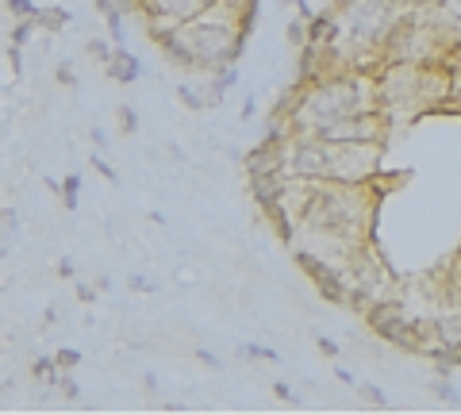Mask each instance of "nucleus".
<instances>
[{"mask_svg": "<svg viewBox=\"0 0 461 415\" xmlns=\"http://www.w3.org/2000/svg\"><path fill=\"white\" fill-rule=\"evenodd\" d=\"M58 81H62V85H74V66H69V62L58 66Z\"/></svg>", "mask_w": 461, "mask_h": 415, "instance_id": "20", "label": "nucleus"}, {"mask_svg": "<svg viewBox=\"0 0 461 415\" xmlns=\"http://www.w3.org/2000/svg\"><path fill=\"white\" fill-rule=\"evenodd\" d=\"M431 392H434V396H438V400H449V403H461V396H457V392H454V388H449V385H442V380H434V385H431Z\"/></svg>", "mask_w": 461, "mask_h": 415, "instance_id": "14", "label": "nucleus"}, {"mask_svg": "<svg viewBox=\"0 0 461 415\" xmlns=\"http://www.w3.org/2000/svg\"><path fill=\"white\" fill-rule=\"evenodd\" d=\"M285 181H288V173H250V196L262 204V212L265 208H277V200L285 192Z\"/></svg>", "mask_w": 461, "mask_h": 415, "instance_id": "3", "label": "nucleus"}, {"mask_svg": "<svg viewBox=\"0 0 461 415\" xmlns=\"http://www.w3.org/2000/svg\"><path fill=\"white\" fill-rule=\"evenodd\" d=\"M120 127H123L127 135L135 131V112H131V108H120Z\"/></svg>", "mask_w": 461, "mask_h": 415, "instance_id": "17", "label": "nucleus"}, {"mask_svg": "<svg viewBox=\"0 0 461 415\" xmlns=\"http://www.w3.org/2000/svg\"><path fill=\"white\" fill-rule=\"evenodd\" d=\"M357 392H362V400L377 403V408H385V392H380L377 385H357Z\"/></svg>", "mask_w": 461, "mask_h": 415, "instance_id": "12", "label": "nucleus"}, {"mask_svg": "<svg viewBox=\"0 0 461 415\" xmlns=\"http://www.w3.org/2000/svg\"><path fill=\"white\" fill-rule=\"evenodd\" d=\"M238 354L246 357V362H277V354L270 350V346H258V342H242Z\"/></svg>", "mask_w": 461, "mask_h": 415, "instance_id": "6", "label": "nucleus"}, {"mask_svg": "<svg viewBox=\"0 0 461 415\" xmlns=\"http://www.w3.org/2000/svg\"><path fill=\"white\" fill-rule=\"evenodd\" d=\"M77 296H81V300H92V296H97V288H89V285H77Z\"/></svg>", "mask_w": 461, "mask_h": 415, "instance_id": "24", "label": "nucleus"}, {"mask_svg": "<svg viewBox=\"0 0 461 415\" xmlns=\"http://www.w3.org/2000/svg\"><path fill=\"white\" fill-rule=\"evenodd\" d=\"M385 143H327V181L365 184L380 173Z\"/></svg>", "mask_w": 461, "mask_h": 415, "instance_id": "1", "label": "nucleus"}, {"mask_svg": "<svg viewBox=\"0 0 461 415\" xmlns=\"http://www.w3.org/2000/svg\"><path fill=\"white\" fill-rule=\"evenodd\" d=\"M227 12H235L238 20H246V23H254V8H258V0H219Z\"/></svg>", "mask_w": 461, "mask_h": 415, "instance_id": "7", "label": "nucleus"}, {"mask_svg": "<svg viewBox=\"0 0 461 415\" xmlns=\"http://www.w3.org/2000/svg\"><path fill=\"white\" fill-rule=\"evenodd\" d=\"M127 285H131L135 293H154V285H150L146 277H138V273H131V277H127Z\"/></svg>", "mask_w": 461, "mask_h": 415, "instance_id": "16", "label": "nucleus"}, {"mask_svg": "<svg viewBox=\"0 0 461 415\" xmlns=\"http://www.w3.org/2000/svg\"><path fill=\"white\" fill-rule=\"evenodd\" d=\"M403 8H426V4H438V0H396Z\"/></svg>", "mask_w": 461, "mask_h": 415, "instance_id": "22", "label": "nucleus"}, {"mask_svg": "<svg viewBox=\"0 0 461 415\" xmlns=\"http://www.w3.org/2000/svg\"><path fill=\"white\" fill-rule=\"evenodd\" d=\"M77 362H81L77 350H58V354H54V365H58V369H74Z\"/></svg>", "mask_w": 461, "mask_h": 415, "instance_id": "13", "label": "nucleus"}, {"mask_svg": "<svg viewBox=\"0 0 461 415\" xmlns=\"http://www.w3.org/2000/svg\"><path fill=\"white\" fill-rule=\"evenodd\" d=\"M12 223H16V212H12V208H0V235H4Z\"/></svg>", "mask_w": 461, "mask_h": 415, "instance_id": "18", "label": "nucleus"}, {"mask_svg": "<svg viewBox=\"0 0 461 415\" xmlns=\"http://www.w3.org/2000/svg\"><path fill=\"white\" fill-rule=\"evenodd\" d=\"M92 166H97V173H100V177H108V181H120V177H115V169H112L104 158H97V161H92Z\"/></svg>", "mask_w": 461, "mask_h": 415, "instance_id": "19", "label": "nucleus"}, {"mask_svg": "<svg viewBox=\"0 0 461 415\" xmlns=\"http://www.w3.org/2000/svg\"><path fill=\"white\" fill-rule=\"evenodd\" d=\"M316 346H319V354H323V357H339V342H334V339H323V334H319V342H316Z\"/></svg>", "mask_w": 461, "mask_h": 415, "instance_id": "15", "label": "nucleus"}, {"mask_svg": "<svg viewBox=\"0 0 461 415\" xmlns=\"http://www.w3.org/2000/svg\"><path fill=\"white\" fill-rule=\"evenodd\" d=\"M77 189H81V181H77V177H66V181H62V200H66V208H74V204H77Z\"/></svg>", "mask_w": 461, "mask_h": 415, "instance_id": "11", "label": "nucleus"}, {"mask_svg": "<svg viewBox=\"0 0 461 415\" xmlns=\"http://www.w3.org/2000/svg\"><path fill=\"white\" fill-rule=\"evenodd\" d=\"M296 265H300V273H304L308 281L316 285V293H319L323 300H331V304H342V308H346L350 285H346L339 262L323 258V254H316V250H296Z\"/></svg>", "mask_w": 461, "mask_h": 415, "instance_id": "2", "label": "nucleus"}, {"mask_svg": "<svg viewBox=\"0 0 461 415\" xmlns=\"http://www.w3.org/2000/svg\"><path fill=\"white\" fill-rule=\"evenodd\" d=\"M31 373L35 377H46V380H58V365H54V357H35V365H31Z\"/></svg>", "mask_w": 461, "mask_h": 415, "instance_id": "9", "label": "nucleus"}, {"mask_svg": "<svg viewBox=\"0 0 461 415\" xmlns=\"http://www.w3.org/2000/svg\"><path fill=\"white\" fill-rule=\"evenodd\" d=\"M196 357H200V362H204V365H212V369H219V365H223V362H219V357H215V354H207V350H196Z\"/></svg>", "mask_w": 461, "mask_h": 415, "instance_id": "21", "label": "nucleus"}, {"mask_svg": "<svg viewBox=\"0 0 461 415\" xmlns=\"http://www.w3.org/2000/svg\"><path fill=\"white\" fill-rule=\"evenodd\" d=\"M104 69H108L112 81H135L138 77V58L127 54V51H112L108 62H104Z\"/></svg>", "mask_w": 461, "mask_h": 415, "instance_id": "5", "label": "nucleus"}, {"mask_svg": "<svg viewBox=\"0 0 461 415\" xmlns=\"http://www.w3.org/2000/svg\"><path fill=\"white\" fill-rule=\"evenodd\" d=\"M146 12H158V16H169V20H177V23H189L196 20L200 12L212 4V0H143Z\"/></svg>", "mask_w": 461, "mask_h": 415, "instance_id": "4", "label": "nucleus"}, {"mask_svg": "<svg viewBox=\"0 0 461 415\" xmlns=\"http://www.w3.org/2000/svg\"><path fill=\"white\" fill-rule=\"evenodd\" d=\"M273 392H277L281 400H296V396H293V388H288V385H273Z\"/></svg>", "mask_w": 461, "mask_h": 415, "instance_id": "23", "label": "nucleus"}, {"mask_svg": "<svg viewBox=\"0 0 461 415\" xmlns=\"http://www.w3.org/2000/svg\"><path fill=\"white\" fill-rule=\"evenodd\" d=\"M442 66H446L454 77H461V43H454V46H449V51L442 54Z\"/></svg>", "mask_w": 461, "mask_h": 415, "instance_id": "10", "label": "nucleus"}, {"mask_svg": "<svg viewBox=\"0 0 461 415\" xmlns=\"http://www.w3.org/2000/svg\"><path fill=\"white\" fill-rule=\"evenodd\" d=\"M177 97L184 100V108H189V112H200V108H207L204 92H196L192 85H181V89H177Z\"/></svg>", "mask_w": 461, "mask_h": 415, "instance_id": "8", "label": "nucleus"}]
</instances>
